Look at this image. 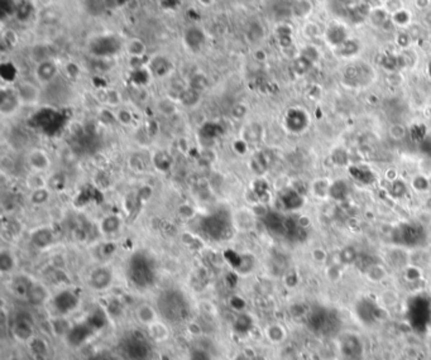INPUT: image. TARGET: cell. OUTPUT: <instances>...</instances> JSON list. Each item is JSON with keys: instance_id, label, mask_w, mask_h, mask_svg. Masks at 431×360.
Listing matches in <instances>:
<instances>
[{"instance_id": "1", "label": "cell", "mask_w": 431, "mask_h": 360, "mask_svg": "<svg viewBox=\"0 0 431 360\" xmlns=\"http://www.w3.org/2000/svg\"><path fill=\"white\" fill-rule=\"evenodd\" d=\"M158 315L168 324H182L191 316V304L186 294L179 288H166L156 301Z\"/></svg>"}, {"instance_id": "2", "label": "cell", "mask_w": 431, "mask_h": 360, "mask_svg": "<svg viewBox=\"0 0 431 360\" xmlns=\"http://www.w3.org/2000/svg\"><path fill=\"white\" fill-rule=\"evenodd\" d=\"M127 276L132 284L138 290L152 287L157 280V266L155 259L146 252H136L128 260Z\"/></svg>"}, {"instance_id": "3", "label": "cell", "mask_w": 431, "mask_h": 360, "mask_svg": "<svg viewBox=\"0 0 431 360\" xmlns=\"http://www.w3.org/2000/svg\"><path fill=\"white\" fill-rule=\"evenodd\" d=\"M123 352L129 360H147L152 350L146 338L139 334H131L123 342Z\"/></svg>"}, {"instance_id": "4", "label": "cell", "mask_w": 431, "mask_h": 360, "mask_svg": "<svg viewBox=\"0 0 431 360\" xmlns=\"http://www.w3.org/2000/svg\"><path fill=\"white\" fill-rule=\"evenodd\" d=\"M339 350L341 360H363L364 344L362 342V336L353 332L345 334L340 342Z\"/></svg>"}, {"instance_id": "5", "label": "cell", "mask_w": 431, "mask_h": 360, "mask_svg": "<svg viewBox=\"0 0 431 360\" xmlns=\"http://www.w3.org/2000/svg\"><path fill=\"white\" fill-rule=\"evenodd\" d=\"M96 331L94 330L93 326L88 322V320L83 321V322H78L71 326L67 335L65 336L66 344L71 348H80L83 346L85 342L93 338V335Z\"/></svg>"}, {"instance_id": "6", "label": "cell", "mask_w": 431, "mask_h": 360, "mask_svg": "<svg viewBox=\"0 0 431 360\" xmlns=\"http://www.w3.org/2000/svg\"><path fill=\"white\" fill-rule=\"evenodd\" d=\"M114 280V272L108 266H100L93 270L89 276V286L94 291H107L108 288L113 284Z\"/></svg>"}, {"instance_id": "7", "label": "cell", "mask_w": 431, "mask_h": 360, "mask_svg": "<svg viewBox=\"0 0 431 360\" xmlns=\"http://www.w3.org/2000/svg\"><path fill=\"white\" fill-rule=\"evenodd\" d=\"M40 84L31 82V81H19L16 86V92L18 95L19 100H21L22 105H36L40 102L41 100V88Z\"/></svg>"}, {"instance_id": "8", "label": "cell", "mask_w": 431, "mask_h": 360, "mask_svg": "<svg viewBox=\"0 0 431 360\" xmlns=\"http://www.w3.org/2000/svg\"><path fill=\"white\" fill-rule=\"evenodd\" d=\"M52 304H54V307L57 311V314L60 316H65L78 308L79 304H80V297L75 294L74 291L65 290V291L59 292L54 297Z\"/></svg>"}, {"instance_id": "9", "label": "cell", "mask_w": 431, "mask_h": 360, "mask_svg": "<svg viewBox=\"0 0 431 360\" xmlns=\"http://www.w3.org/2000/svg\"><path fill=\"white\" fill-rule=\"evenodd\" d=\"M35 76L37 84H40L41 86L50 85L59 76V66H57V64L54 60L51 58L38 62L35 70Z\"/></svg>"}, {"instance_id": "10", "label": "cell", "mask_w": 431, "mask_h": 360, "mask_svg": "<svg viewBox=\"0 0 431 360\" xmlns=\"http://www.w3.org/2000/svg\"><path fill=\"white\" fill-rule=\"evenodd\" d=\"M204 222V232L211 239L221 240L229 232V224L220 216H209Z\"/></svg>"}, {"instance_id": "11", "label": "cell", "mask_w": 431, "mask_h": 360, "mask_svg": "<svg viewBox=\"0 0 431 360\" xmlns=\"http://www.w3.org/2000/svg\"><path fill=\"white\" fill-rule=\"evenodd\" d=\"M24 298L27 300V302L30 304L35 307L43 306L46 302L50 300V292H48L47 287L45 284L40 282H35V280H31L30 286H28L27 294Z\"/></svg>"}, {"instance_id": "12", "label": "cell", "mask_w": 431, "mask_h": 360, "mask_svg": "<svg viewBox=\"0 0 431 360\" xmlns=\"http://www.w3.org/2000/svg\"><path fill=\"white\" fill-rule=\"evenodd\" d=\"M13 335L19 342H31L35 338V328H33L32 321L26 316H21L14 322Z\"/></svg>"}, {"instance_id": "13", "label": "cell", "mask_w": 431, "mask_h": 360, "mask_svg": "<svg viewBox=\"0 0 431 360\" xmlns=\"http://www.w3.org/2000/svg\"><path fill=\"white\" fill-rule=\"evenodd\" d=\"M21 106H23V105H22L16 90H3V92H2V102H0V112L3 114V116H12V115H14L18 112Z\"/></svg>"}, {"instance_id": "14", "label": "cell", "mask_w": 431, "mask_h": 360, "mask_svg": "<svg viewBox=\"0 0 431 360\" xmlns=\"http://www.w3.org/2000/svg\"><path fill=\"white\" fill-rule=\"evenodd\" d=\"M27 163L31 170H33L35 172H38V174L47 171L51 166V160L50 158H48L47 153L42 150H31L27 157Z\"/></svg>"}, {"instance_id": "15", "label": "cell", "mask_w": 431, "mask_h": 360, "mask_svg": "<svg viewBox=\"0 0 431 360\" xmlns=\"http://www.w3.org/2000/svg\"><path fill=\"white\" fill-rule=\"evenodd\" d=\"M55 242V235L48 228H40L31 234V243L37 249L50 248Z\"/></svg>"}, {"instance_id": "16", "label": "cell", "mask_w": 431, "mask_h": 360, "mask_svg": "<svg viewBox=\"0 0 431 360\" xmlns=\"http://www.w3.org/2000/svg\"><path fill=\"white\" fill-rule=\"evenodd\" d=\"M136 316H137V320H138L139 322L143 324V325L146 326H149L151 324L157 321L158 316L160 315H158V311L156 307L151 306V304H143L137 308Z\"/></svg>"}, {"instance_id": "17", "label": "cell", "mask_w": 431, "mask_h": 360, "mask_svg": "<svg viewBox=\"0 0 431 360\" xmlns=\"http://www.w3.org/2000/svg\"><path fill=\"white\" fill-rule=\"evenodd\" d=\"M364 274L367 280H369L373 284H378V283H382L383 280H387V277H388V270H386L383 264L374 263L368 266Z\"/></svg>"}, {"instance_id": "18", "label": "cell", "mask_w": 431, "mask_h": 360, "mask_svg": "<svg viewBox=\"0 0 431 360\" xmlns=\"http://www.w3.org/2000/svg\"><path fill=\"white\" fill-rule=\"evenodd\" d=\"M266 338L272 344H281L287 338V330L281 324H271L266 328Z\"/></svg>"}, {"instance_id": "19", "label": "cell", "mask_w": 431, "mask_h": 360, "mask_svg": "<svg viewBox=\"0 0 431 360\" xmlns=\"http://www.w3.org/2000/svg\"><path fill=\"white\" fill-rule=\"evenodd\" d=\"M122 228V220L115 215H109L100 222V232L105 235L117 234Z\"/></svg>"}, {"instance_id": "20", "label": "cell", "mask_w": 431, "mask_h": 360, "mask_svg": "<svg viewBox=\"0 0 431 360\" xmlns=\"http://www.w3.org/2000/svg\"><path fill=\"white\" fill-rule=\"evenodd\" d=\"M125 50H127V54H128L132 58H142L147 52L146 43L142 40H139V38H132V40H129L128 42H127V46H125Z\"/></svg>"}, {"instance_id": "21", "label": "cell", "mask_w": 431, "mask_h": 360, "mask_svg": "<svg viewBox=\"0 0 431 360\" xmlns=\"http://www.w3.org/2000/svg\"><path fill=\"white\" fill-rule=\"evenodd\" d=\"M17 266V260L14 254L11 250H2L0 252V270L3 274H8L14 270Z\"/></svg>"}, {"instance_id": "22", "label": "cell", "mask_w": 431, "mask_h": 360, "mask_svg": "<svg viewBox=\"0 0 431 360\" xmlns=\"http://www.w3.org/2000/svg\"><path fill=\"white\" fill-rule=\"evenodd\" d=\"M185 40H186L187 46H189L190 48L197 50V48L201 47L202 43H204V32L196 27L190 28L186 32V36H185Z\"/></svg>"}, {"instance_id": "23", "label": "cell", "mask_w": 431, "mask_h": 360, "mask_svg": "<svg viewBox=\"0 0 431 360\" xmlns=\"http://www.w3.org/2000/svg\"><path fill=\"white\" fill-rule=\"evenodd\" d=\"M51 198V192L50 190L46 188L45 186H41L37 187V188H33L32 192H31L30 195V200L31 202L33 204V205H45V204L48 202V200H50Z\"/></svg>"}, {"instance_id": "24", "label": "cell", "mask_w": 431, "mask_h": 360, "mask_svg": "<svg viewBox=\"0 0 431 360\" xmlns=\"http://www.w3.org/2000/svg\"><path fill=\"white\" fill-rule=\"evenodd\" d=\"M149 330V335L153 340L156 342H163L168 338V328L163 325L160 321H156V322L151 324L149 326H147Z\"/></svg>"}, {"instance_id": "25", "label": "cell", "mask_w": 431, "mask_h": 360, "mask_svg": "<svg viewBox=\"0 0 431 360\" xmlns=\"http://www.w3.org/2000/svg\"><path fill=\"white\" fill-rule=\"evenodd\" d=\"M86 320H88V322L93 326L95 331L104 328V326L107 325V321H108L107 315H105L104 312L101 311V310H95L93 314H90V316H89Z\"/></svg>"}, {"instance_id": "26", "label": "cell", "mask_w": 431, "mask_h": 360, "mask_svg": "<svg viewBox=\"0 0 431 360\" xmlns=\"http://www.w3.org/2000/svg\"><path fill=\"white\" fill-rule=\"evenodd\" d=\"M71 324L64 316H59V318L52 321V330L57 336H64L65 338L70 331V328H71Z\"/></svg>"}, {"instance_id": "27", "label": "cell", "mask_w": 431, "mask_h": 360, "mask_svg": "<svg viewBox=\"0 0 431 360\" xmlns=\"http://www.w3.org/2000/svg\"><path fill=\"white\" fill-rule=\"evenodd\" d=\"M209 85V81L206 78V76H204L202 74H195L194 76L190 80V88L197 91V92H201V91L205 90Z\"/></svg>"}, {"instance_id": "28", "label": "cell", "mask_w": 431, "mask_h": 360, "mask_svg": "<svg viewBox=\"0 0 431 360\" xmlns=\"http://www.w3.org/2000/svg\"><path fill=\"white\" fill-rule=\"evenodd\" d=\"M379 300H381V304H383L384 307L389 308V307H394L397 304H398L399 297L394 291H392V290H387V291L382 292L381 296H379Z\"/></svg>"}, {"instance_id": "29", "label": "cell", "mask_w": 431, "mask_h": 360, "mask_svg": "<svg viewBox=\"0 0 431 360\" xmlns=\"http://www.w3.org/2000/svg\"><path fill=\"white\" fill-rule=\"evenodd\" d=\"M339 259H340V264H353L354 260L357 259V252L351 246H346L340 252Z\"/></svg>"}, {"instance_id": "30", "label": "cell", "mask_w": 431, "mask_h": 360, "mask_svg": "<svg viewBox=\"0 0 431 360\" xmlns=\"http://www.w3.org/2000/svg\"><path fill=\"white\" fill-rule=\"evenodd\" d=\"M404 277H406V280H407L408 282H417L421 278L420 267H417L415 264L408 263V266L406 267V270H404Z\"/></svg>"}, {"instance_id": "31", "label": "cell", "mask_w": 431, "mask_h": 360, "mask_svg": "<svg viewBox=\"0 0 431 360\" xmlns=\"http://www.w3.org/2000/svg\"><path fill=\"white\" fill-rule=\"evenodd\" d=\"M250 322H252V321H250L249 316H247V315L239 316V318L235 320L234 330L237 331V332H240V334L247 332V331L250 328V326H252V324Z\"/></svg>"}, {"instance_id": "32", "label": "cell", "mask_w": 431, "mask_h": 360, "mask_svg": "<svg viewBox=\"0 0 431 360\" xmlns=\"http://www.w3.org/2000/svg\"><path fill=\"white\" fill-rule=\"evenodd\" d=\"M115 119H117L120 124H123V126H131V124L133 123V114L127 109H120L118 110V112L115 114Z\"/></svg>"}, {"instance_id": "33", "label": "cell", "mask_w": 431, "mask_h": 360, "mask_svg": "<svg viewBox=\"0 0 431 360\" xmlns=\"http://www.w3.org/2000/svg\"><path fill=\"white\" fill-rule=\"evenodd\" d=\"M388 136L393 139L394 142H398L406 136V129L401 124H394L388 129Z\"/></svg>"}, {"instance_id": "34", "label": "cell", "mask_w": 431, "mask_h": 360, "mask_svg": "<svg viewBox=\"0 0 431 360\" xmlns=\"http://www.w3.org/2000/svg\"><path fill=\"white\" fill-rule=\"evenodd\" d=\"M120 95L117 90H108L104 94V102L109 104L110 106H117L120 104Z\"/></svg>"}, {"instance_id": "35", "label": "cell", "mask_w": 431, "mask_h": 360, "mask_svg": "<svg viewBox=\"0 0 431 360\" xmlns=\"http://www.w3.org/2000/svg\"><path fill=\"white\" fill-rule=\"evenodd\" d=\"M189 360H213L211 359V355L209 354V352L204 349H194L191 350L189 355Z\"/></svg>"}, {"instance_id": "36", "label": "cell", "mask_w": 431, "mask_h": 360, "mask_svg": "<svg viewBox=\"0 0 431 360\" xmlns=\"http://www.w3.org/2000/svg\"><path fill=\"white\" fill-rule=\"evenodd\" d=\"M326 276H327V278H329L330 280H333V282L340 280V277H341L340 267H339L338 264H333V266H330V267L326 270Z\"/></svg>"}, {"instance_id": "37", "label": "cell", "mask_w": 431, "mask_h": 360, "mask_svg": "<svg viewBox=\"0 0 431 360\" xmlns=\"http://www.w3.org/2000/svg\"><path fill=\"white\" fill-rule=\"evenodd\" d=\"M312 258H314V260L319 262V263H324V262L327 260L326 250L322 248H315L312 250Z\"/></svg>"}, {"instance_id": "38", "label": "cell", "mask_w": 431, "mask_h": 360, "mask_svg": "<svg viewBox=\"0 0 431 360\" xmlns=\"http://www.w3.org/2000/svg\"><path fill=\"white\" fill-rule=\"evenodd\" d=\"M245 112H247V108L244 106V105H235L234 109L232 110V115L235 118V119H242V118H244Z\"/></svg>"}, {"instance_id": "39", "label": "cell", "mask_w": 431, "mask_h": 360, "mask_svg": "<svg viewBox=\"0 0 431 360\" xmlns=\"http://www.w3.org/2000/svg\"><path fill=\"white\" fill-rule=\"evenodd\" d=\"M86 360H112V358L105 352H95V354L90 355Z\"/></svg>"}, {"instance_id": "40", "label": "cell", "mask_w": 431, "mask_h": 360, "mask_svg": "<svg viewBox=\"0 0 431 360\" xmlns=\"http://www.w3.org/2000/svg\"><path fill=\"white\" fill-rule=\"evenodd\" d=\"M199 3L204 6H210L214 4V0H199Z\"/></svg>"}, {"instance_id": "41", "label": "cell", "mask_w": 431, "mask_h": 360, "mask_svg": "<svg viewBox=\"0 0 431 360\" xmlns=\"http://www.w3.org/2000/svg\"><path fill=\"white\" fill-rule=\"evenodd\" d=\"M325 360H339V358H329V359H325Z\"/></svg>"}, {"instance_id": "42", "label": "cell", "mask_w": 431, "mask_h": 360, "mask_svg": "<svg viewBox=\"0 0 431 360\" xmlns=\"http://www.w3.org/2000/svg\"><path fill=\"white\" fill-rule=\"evenodd\" d=\"M428 292L431 294V282H430V284H428Z\"/></svg>"}]
</instances>
